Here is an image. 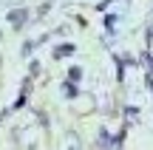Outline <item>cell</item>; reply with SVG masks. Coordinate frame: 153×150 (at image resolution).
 I'll list each match as a JSON object with an SVG mask.
<instances>
[{
  "label": "cell",
  "instance_id": "cell-1",
  "mask_svg": "<svg viewBox=\"0 0 153 150\" xmlns=\"http://www.w3.org/2000/svg\"><path fill=\"white\" fill-rule=\"evenodd\" d=\"M26 20H28V11H26V9H11V11H9V23L17 28V31L26 26Z\"/></svg>",
  "mask_w": 153,
  "mask_h": 150
},
{
  "label": "cell",
  "instance_id": "cell-2",
  "mask_svg": "<svg viewBox=\"0 0 153 150\" xmlns=\"http://www.w3.org/2000/svg\"><path fill=\"white\" fill-rule=\"evenodd\" d=\"M71 54H74V43H65V45H57V48H54V57H57V60L71 57Z\"/></svg>",
  "mask_w": 153,
  "mask_h": 150
},
{
  "label": "cell",
  "instance_id": "cell-3",
  "mask_svg": "<svg viewBox=\"0 0 153 150\" xmlns=\"http://www.w3.org/2000/svg\"><path fill=\"white\" fill-rule=\"evenodd\" d=\"M62 94H65L68 99H76V94H79V91H76V82H71V79L62 82Z\"/></svg>",
  "mask_w": 153,
  "mask_h": 150
},
{
  "label": "cell",
  "instance_id": "cell-4",
  "mask_svg": "<svg viewBox=\"0 0 153 150\" xmlns=\"http://www.w3.org/2000/svg\"><path fill=\"white\" fill-rule=\"evenodd\" d=\"M68 79H71V82H79V79H82V68H71V71H68Z\"/></svg>",
  "mask_w": 153,
  "mask_h": 150
},
{
  "label": "cell",
  "instance_id": "cell-5",
  "mask_svg": "<svg viewBox=\"0 0 153 150\" xmlns=\"http://www.w3.org/2000/svg\"><path fill=\"white\" fill-rule=\"evenodd\" d=\"M34 45H37V40H28V43L23 45V57H28V54H31V51H34Z\"/></svg>",
  "mask_w": 153,
  "mask_h": 150
},
{
  "label": "cell",
  "instance_id": "cell-6",
  "mask_svg": "<svg viewBox=\"0 0 153 150\" xmlns=\"http://www.w3.org/2000/svg\"><path fill=\"white\" fill-rule=\"evenodd\" d=\"M125 116H128V119H136V116H139V108H128Z\"/></svg>",
  "mask_w": 153,
  "mask_h": 150
},
{
  "label": "cell",
  "instance_id": "cell-7",
  "mask_svg": "<svg viewBox=\"0 0 153 150\" xmlns=\"http://www.w3.org/2000/svg\"><path fill=\"white\" fill-rule=\"evenodd\" d=\"M37 119H40V125H43V128H48V116H45V113H43V111H40V113H37Z\"/></svg>",
  "mask_w": 153,
  "mask_h": 150
},
{
  "label": "cell",
  "instance_id": "cell-8",
  "mask_svg": "<svg viewBox=\"0 0 153 150\" xmlns=\"http://www.w3.org/2000/svg\"><path fill=\"white\" fill-rule=\"evenodd\" d=\"M148 88H150V91H153V79H150V77H148Z\"/></svg>",
  "mask_w": 153,
  "mask_h": 150
}]
</instances>
